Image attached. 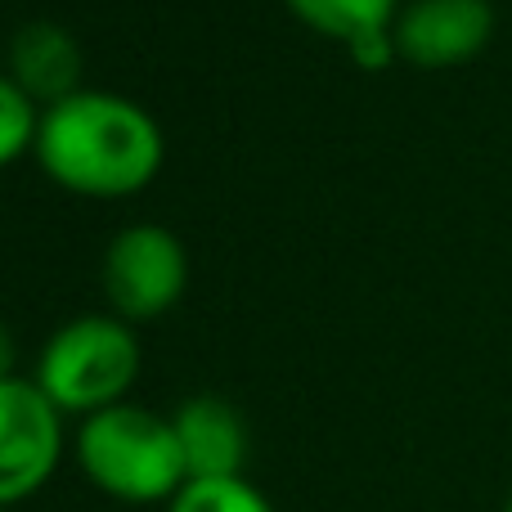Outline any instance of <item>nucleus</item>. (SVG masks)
I'll use <instances>...</instances> for the list:
<instances>
[{"label": "nucleus", "instance_id": "obj_1", "mask_svg": "<svg viewBox=\"0 0 512 512\" xmlns=\"http://www.w3.org/2000/svg\"><path fill=\"white\" fill-rule=\"evenodd\" d=\"M50 185L77 198H135L162 176L167 135L144 104L117 90H90L41 108L32 149Z\"/></svg>", "mask_w": 512, "mask_h": 512}, {"label": "nucleus", "instance_id": "obj_2", "mask_svg": "<svg viewBox=\"0 0 512 512\" xmlns=\"http://www.w3.org/2000/svg\"><path fill=\"white\" fill-rule=\"evenodd\" d=\"M72 459L81 477L117 504H171L189 486L171 414H158L135 400L81 418L72 436Z\"/></svg>", "mask_w": 512, "mask_h": 512}, {"label": "nucleus", "instance_id": "obj_3", "mask_svg": "<svg viewBox=\"0 0 512 512\" xmlns=\"http://www.w3.org/2000/svg\"><path fill=\"white\" fill-rule=\"evenodd\" d=\"M140 333L117 315H77L45 337L32 382L63 418H90L131 400L140 378Z\"/></svg>", "mask_w": 512, "mask_h": 512}, {"label": "nucleus", "instance_id": "obj_4", "mask_svg": "<svg viewBox=\"0 0 512 512\" xmlns=\"http://www.w3.org/2000/svg\"><path fill=\"white\" fill-rule=\"evenodd\" d=\"M108 315L126 319L131 328L171 315L189 288V252L176 230L158 221H135L108 239L99 261Z\"/></svg>", "mask_w": 512, "mask_h": 512}, {"label": "nucleus", "instance_id": "obj_5", "mask_svg": "<svg viewBox=\"0 0 512 512\" xmlns=\"http://www.w3.org/2000/svg\"><path fill=\"white\" fill-rule=\"evenodd\" d=\"M63 463V414L32 378L0 382V508L14 512L50 486Z\"/></svg>", "mask_w": 512, "mask_h": 512}, {"label": "nucleus", "instance_id": "obj_6", "mask_svg": "<svg viewBox=\"0 0 512 512\" xmlns=\"http://www.w3.org/2000/svg\"><path fill=\"white\" fill-rule=\"evenodd\" d=\"M495 23V0H405L396 18V54L423 72L463 68L490 45Z\"/></svg>", "mask_w": 512, "mask_h": 512}, {"label": "nucleus", "instance_id": "obj_7", "mask_svg": "<svg viewBox=\"0 0 512 512\" xmlns=\"http://www.w3.org/2000/svg\"><path fill=\"white\" fill-rule=\"evenodd\" d=\"M176 441L185 454L189 481H216V477H243L248 468V423L243 414L221 396H189L171 414Z\"/></svg>", "mask_w": 512, "mask_h": 512}, {"label": "nucleus", "instance_id": "obj_8", "mask_svg": "<svg viewBox=\"0 0 512 512\" xmlns=\"http://www.w3.org/2000/svg\"><path fill=\"white\" fill-rule=\"evenodd\" d=\"M9 77L27 90L41 108L81 90V45L63 23L36 18L9 36Z\"/></svg>", "mask_w": 512, "mask_h": 512}, {"label": "nucleus", "instance_id": "obj_9", "mask_svg": "<svg viewBox=\"0 0 512 512\" xmlns=\"http://www.w3.org/2000/svg\"><path fill=\"white\" fill-rule=\"evenodd\" d=\"M301 27H310L324 41H337L346 54L360 45L396 36V18L405 0H283Z\"/></svg>", "mask_w": 512, "mask_h": 512}, {"label": "nucleus", "instance_id": "obj_10", "mask_svg": "<svg viewBox=\"0 0 512 512\" xmlns=\"http://www.w3.org/2000/svg\"><path fill=\"white\" fill-rule=\"evenodd\" d=\"M36 131H41V104L9 72H0V171L36 149Z\"/></svg>", "mask_w": 512, "mask_h": 512}, {"label": "nucleus", "instance_id": "obj_11", "mask_svg": "<svg viewBox=\"0 0 512 512\" xmlns=\"http://www.w3.org/2000/svg\"><path fill=\"white\" fill-rule=\"evenodd\" d=\"M167 512H274V504L248 477H216V481H189L167 504Z\"/></svg>", "mask_w": 512, "mask_h": 512}, {"label": "nucleus", "instance_id": "obj_12", "mask_svg": "<svg viewBox=\"0 0 512 512\" xmlns=\"http://www.w3.org/2000/svg\"><path fill=\"white\" fill-rule=\"evenodd\" d=\"M18 342H14V333H9V324L0 319V382L5 378H18Z\"/></svg>", "mask_w": 512, "mask_h": 512}, {"label": "nucleus", "instance_id": "obj_13", "mask_svg": "<svg viewBox=\"0 0 512 512\" xmlns=\"http://www.w3.org/2000/svg\"><path fill=\"white\" fill-rule=\"evenodd\" d=\"M504 512H512V495H508V504H504Z\"/></svg>", "mask_w": 512, "mask_h": 512}, {"label": "nucleus", "instance_id": "obj_14", "mask_svg": "<svg viewBox=\"0 0 512 512\" xmlns=\"http://www.w3.org/2000/svg\"><path fill=\"white\" fill-rule=\"evenodd\" d=\"M0 512H5V508H0Z\"/></svg>", "mask_w": 512, "mask_h": 512}]
</instances>
